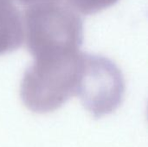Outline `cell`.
I'll return each instance as SVG.
<instances>
[{
    "mask_svg": "<svg viewBox=\"0 0 148 147\" xmlns=\"http://www.w3.org/2000/svg\"><path fill=\"white\" fill-rule=\"evenodd\" d=\"M22 18L23 41L34 59L79 51L82 22L69 6L57 2L28 5Z\"/></svg>",
    "mask_w": 148,
    "mask_h": 147,
    "instance_id": "cell-1",
    "label": "cell"
},
{
    "mask_svg": "<svg viewBox=\"0 0 148 147\" xmlns=\"http://www.w3.org/2000/svg\"><path fill=\"white\" fill-rule=\"evenodd\" d=\"M83 54L80 51L55 57L34 59L20 85V96L30 111L47 113L77 95Z\"/></svg>",
    "mask_w": 148,
    "mask_h": 147,
    "instance_id": "cell-2",
    "label": "cell"
},
{
    "mask_svg": "<svg viewBox=\"0 0 148 147\" xmlns=\"http://www.w3.org/2000/svg\"><path fill=\"white\" fill-rule=\"evenodd\" d=\"M124 93L123 75L113 62L103 56L83 54L76 96L95 118L115 111Z\"/></svg>",
    "mask_w": 148,
    "mask_h": 147,
    "instance_id": "cell-3",
    "label": "cell"
},
{
    "mask_svg": "<svg viewBox=\"0 0 148 147\" xmlns=\"http://www.w3.org/2000/svg\"><path fill=\"white\" fill-rule=\"evenodd\" d=\"M23 41L22 15L11 2H0V55L18 49Z\"/></svg>",
    "mask_w": 148,
    "mask_h": 147,
    "instance_id": "cell-4",
    "label": "cell"
},
{
    "mask_svg": "<svg viewBox=\"0 0 148 147\" xmlns=\"http://www.w3.org/2000/svg\"><path fill=\"white\" fill-rule=\"evenodd\" d=\"M118 0H68L69 7L75 11L82 14H93L96 13L105 8H108Z\"/></svg>",
    "mask_w": 148,
    "mask_h": 147,
    "instance_id": "cell-5",
    "label": "cell"
},
{
    "mask_svg": "<svg viewBox=\"0 0 148 147\" xmlns=\"http://www.w3.org/2000/svg\"><path fill=\"white\" fill-rule=\"evenodd\" d=\"M20 3L27 4V5H32L36 3H52V2H57L58 0H18Z\"/></svg>",
    "mask_w": 148,
    "mask_h": 147,
    "instance_id": "cell-6",
    "label": "cell"
},
{
    "mask_svg": "<svg viewBox=\"0 0 148 147\" xmlns=\"http://www.w3.org/2000/svg\"><path fill=\"white\" fill-rule=\"evenodd\" d=\"M13 0H0V2H11L12 3Z\"/></svg>",
    "mask_w": 148,
    "mask_h": 147,
    "instance_id": "cell-7",
    "label": "cell"
}]
</instances>
